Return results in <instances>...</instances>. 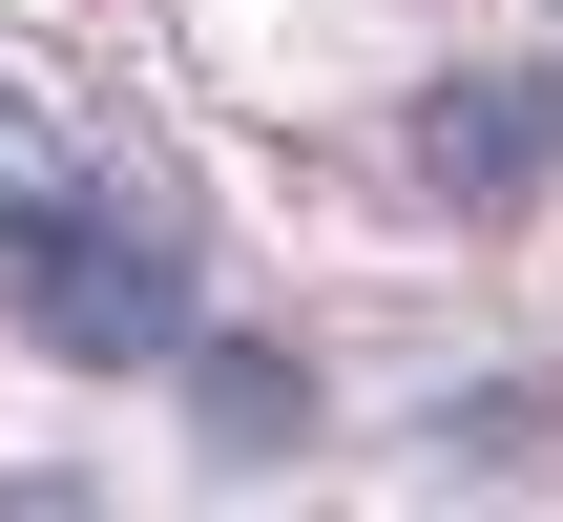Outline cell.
<instances>
[{"label":"cell","instance_id":"obj_1","mask_svg":"<svg viewBox=\"0 0 563 522\" xmlns=\"http://www.w3.org/2000/svg\"><path fill=\"white\" fill-rule=\"evenodd\" d=\"M0 272H21V335H42V356H84V377L188 356V230H167L146 188H104V167H84V188L0 251Z\"/></svg>","mask_w":563,"mask_h":522},{"label":"cell","instance_id":"obj_3","mask_svg":"<svg viewBox=\"0 0 563 522\" xmlns=\"http://www.w3.org/2000/svg\"><path fill=\"white\" fill-rule=\"evenodd\" d=\"M63 188H84V126H63V105H21V84H0V251H21V230H42V209H63Z\"/></svg>","mask_w":563,"mask_h":522},{"label":"cell","instance_id":"obj_4","mask_svg":"<svg viewBox=\"0 0 563 522\" xmlns=\"http://www.w3.org/2000/svg\"><path fill=\"white\" fill-rule=\"evenodd\" d=\"M292 418H313V377H292V356H209V439H230V460H272Z\"/></svg>","mask_w":563,"mask_h":522},{"label":"cell","instance_id":"obj_2","mask_svg":"<svg viewBox=\"0 0 563 522\" xmlns=\"http://www.w3.org/2000/svg\"><path fill=\"white\" fill-rule=\"evenodd\" d=\"M418 146H439V188H460V209H522V188L563 167V84H439V105H418Z\"/></svg>","mask_w":563,"mask_h":522}]
</instances>
